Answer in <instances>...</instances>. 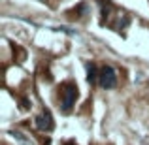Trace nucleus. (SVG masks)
Instances as JSON below:
<instances>
[{
	"label": "nucleus",
	"mask_w": 149,
	"mask_h": 145,
	"mask_svg": "<svg viewBox=\"0 0 149 145\" xmlns=\"http://www.w3.org/2000/svg\"><path fill=\"white\" fill-rule=\"evenodd\" d=\"M98 83H100V87H104V89H113L117 85V76H115V70H113L111 66H104V68H100Z\"/></svg>",
	"instance_id": "obj_1"
},
{
	"label": "nucleus",
	"mask_w": 149,
	"mask_h": 145,
	"mask_svg": "<svg viewBox=\"0 0 149 145\" xmlns=\"http://www.w3.org/2000/svg\"><path fill=\"white\" fill-rule=\"evenodd\" d=\"M76 98H77L76 85H66L64 91H62V109H64V111H70L74 102H76Z\"/></svg>",
	"instance_id": "obj_2"
},
{
	"label": "nucleus",
	"mask_w": 149,
	"mask_h": 145,
	"mask_svg": "<svg viewBox=\"0 0 149 145\" xmlns=\"http://www.w3.org/2000/svg\"><path fill=\"white\" fill-rule=\"evenodd\" d=\"M36 128L42 132H49L53 128V117H51L49 111H44L42 115L36 117Z\"/></svg>",
	"instance_id": "obj_3"
},
{
	"label": "nucleus",
	"mask_w": 149,
	"mask_h": 145,
	"mask_svg": "<svg viewBox=\"0 0 149 145\" xmlns=\"http://www.w3.org/2000/svg\"><path fill=\"white\" fill-rule=\"evenodd\" d=\"M87 79L91 81V83H95L96 79H98V72H96V66L95 64H87Z\"/></svg>",
	"instance_id": "obj_4"
},
{
	"label": "nucleus",
	"mask_w": 149,
	"mask_h": 145,
	"mask_svg": "<svg viewBox=\"0 0 149 145\" xmlns=\"http://www.w3.org/2000/svg\"><path fill=\"white\" fill-rule=\"evenodd\" d=\"M66 145H76V143H72V142H70V143H66Z\"/></svg>",
	"instance_id": "obj_5"
}]
</instances>
